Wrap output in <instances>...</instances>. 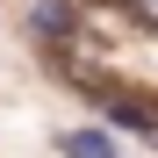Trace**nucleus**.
<instances>
[{
	"label": "nucleus",
	"mask_w": 158,
	"mask_h": 158,
	"mask_svg": "<svg viewBox=\"0 0 158 158\" xmlns=\"http://www.w3.org/2000/svg\"><path fill=\"white\" fill-rule=\"evenodd\" d=\"M58 151H65V158H122V144H115V137H101V129H65Z\"/></svg>",
	"instance_id": "obj_1"
}]
</instances>
